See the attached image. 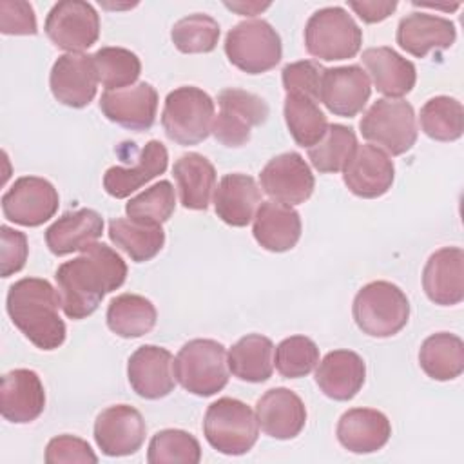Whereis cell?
Segmentation results:
<instances>
[{
	"mask_svg": "<svg viewBox=\"0 0 464 464\" xmlns=\"http://www.w3.org/2000/svg\"><path fill=\"white\" fill-rule=\"evenodd\" d=\"M82 254L56 268L60 306L69 319H85L96 312L102 299L118 290L127 279L121 256L105 243H91Z\"/></svg>",
	"mask_w": 464,
	"mask_h": 464,
	"instance_id": "obj_1",
	"label": "cell"
},
{
	"mask_svg": "<svg viewBox=\"0 0 464 464\" xmlns=\"http://www.w3.org/2000/svg\"><path fill=\"white\" fill-rule=\"evenodd\" d=\"M13 324L40 350H56L65 341V323L58 314V290L40 277H24L9 286L5 299Z\"/></svg>",
	"mask_w": 464,
	"mask_h": 464,
	"instance_id": "obj_2",
	"label": "cell"
},
{
	"mask_svg": "<svg viewBox=\"0 0 464 464\" xmlns=\"http://www.w3.org/2000/svg\"><path fill=\"white\" fill-rule=\"evenodd\" d=\"M353 321L370 337H392L399 334L410 319V301L406 294L390 281H372L364 285L352 304Z\"/></svg>",
	"mask_w": 464,
	"mask_h": 464,
	"instance_id": "obj_3",
	"label": "cell"
},
{
	"mask_svg": "<svg viewBox=\"0 0 464 464\" xmlns=\"http://www.w3.org/2000/svg\"><path fill=\"white\" fill-rule=\"evenodd\" d=\"M227 350L214 339L185 343L174 359V377L192 395L210 397L228 382Z\"/></svg>",
	"mask_w": 464,
	"mask_h": 464,
	"instance_id": "obj_4",
	"label": "cell"
},
{
	"mask_svg": "<svg viewBox=\"0 0 464 464\" xmlns=\"http://www.w3.org/2000/svg\"><path fill=\"white\" fill-rule=\"evenodd\" d=\"M203 435L223 455H245L259 437L256 411L239 399L221 397L205 411Z\"/></svg>",
	"mask_w": 464,
	"mask_h": 464,
	"instance_id": "obj_5",
	"label": "cell"
},
{
	"mask_svg": "<svg viewBox=\"0 0 464 464\" xmlns=\"http://www.w3.org/2000/svg\"><path fill=\"white\" fill-rule=\"evenodd\" d=\"M362 31L343 7L317 9L304 25V47L324 62L353 58L361 51Z\"/></svg>",
	"mask_w": 464,
	"mask_h": 464,
	"instance_id": "obj_6",
	"label": "cell"
},
{
	"mask_svg": "<svg viewBox=\"0 0 464 464\" xmlns=\"http://www.w3.org/2000/svg\"><path fill=\"white\" fill-rule=\"evenodd\" d=\"M214 121V100L199 87L183 85L165 98L161 125L169 140L196 145L208 138Z\"/></svg>",
	"mask_w": 464,
	"mask_h": 464,
	"instance_id": "obj_7",
	"label": "cell"
},
{
	"mask_svg": "<svg viewBox=\"0 0 464 464\" xmlns=\"http://www.w3.org/2000/svg\"><path fill=\"white\" fill-rule=\"evenodd\" d=\"M361 134L379 145L386 154L401 156L417 141V118L410 102L401 98H381L362 114Z\"/></svg>",
	"mask_w": 464,
	"mask_h": 464,
	"instance_id": "obj_8",
	"label": "cell"
},
{
	"mask_svg": "<svg viewBox=\"0 0 464 464\" xmlns=\"http://www.w3.org/2000/svg\"><path fill=\"white\" fill-rule=\"evenodd\" d=\"M225 53L239 71L261 74L279 63L283 56L281 36L266 20H243L227 33Z\"/></svg>",
	"mask_w": 464,
	"mask_h": 464,
	"instance_id": "obj_9",
	"label": "cell"
},
{
	"mask_svg": "<svg viewBox=\"0 0 464 464\" xmlns=\"http://www.w3.org/2000/svg\"><path fill=\"white\" fill-rule=\"evenodd\" d=\"M219 112L212 121L214 138L225 147H243L248 143L252 127L268 120L266 102L248 91L228 87L218 94Z\"/></svg>",
	"mask_w": 464,
	"mask_h": 464,
	"instance_id": "obj_10",
	"label": "cell"
},
{
	"mask_svg": "<svg viewBox=\"0 0 464 464\" xmlns=\"http://www.w3.org/2000/svg\"><path fill=\"white\" fill-rule=\"evenodd\" d=\"M44 29L56 47L83 53L100 38V16L89 2L62 0L47 13Z\"/></svg>",
	"mask_w": 464,
	"mask_h": 464,
	"instance_id": "obj_11",
	"label": "cell"
},
{
	"mask_svg": "<svg viewBox=\"0 0 464 464\" xmlns=\"http://www.w3.org/2000/svg\"><path fill=\"white\" fill-rule=\"evenodd\" d=\"M58 190L38 176H22L2 196L5 219L22 227H40L58 210Z\"/></svg>",
	"mask_w": 464,
	"mask_h": 464,
	"instance_id": "obj_12",
	"label": "cell"
},
{
	"mask_svg": "<svg viewBox=\"0 0 464 464\" xmlns=\"http://www.w3.org/2000/svg\"><path fill=\"white\" fill-rule=\"evenodd\" d=\"M98 71L92 54L65 53L53 63L49 87L53 96L72 109L89 105L98 91Z\"/></svg>",
	"mask_w": 464,
	"mask_h": 464,
	"instance_id": "obj_13",
	"label": "cell"
},
{
	"mask_svg": "<svg viewBox=\"0 0 464 464\" xmlns=\"http://www.w3.org/2000/svg\"><path fill=\"white\" fill-rule=\"evenodd\" d=\"M147 435L143 415L129 404H114L94 420V440L103 455L125 457L136 453Z\"/></svg>",
	"mask_w": 464,
	"mask_h": 464,
	"instance_id": "obj_14",
	"label": "cell"
},
{
	"mask_svg": "<svg viewBox=\"0 0 464 464\" xmlns=\"http://www.w3.org/2000/svg\"><path fill=\"white\" fill-rule=\"evenodd\" d=\"M261 188L272 201L283 205L304 203L315 187L308 163L297 152H285L272 158L259 174Z\"/></svg>",
	"mask_w": 464,
	"mask_h": 464,
	"instance_id": "obj_15",
	"label": "cell"
},
{
	"mask_svg": "<svg viewBox=\"0 0 464 464\" xmlns=\"http://www.w3.org/2000/svg\"><path fill=\"white\" fill-rule=\"evenodd\" d=\"M372 94V82L359 65L330 67L323 71L319 102L335 116H357Z\"/></svg>",
	"mask_w": 464,
	"mask_h": 464,
	"instance_id": "obj_16",
	"label": "cell"
},
{
	"mask_svg": "<svg viewBox=\"0 0 464 464\" xmlns=\"http://www.w3.org/2000/svg\"><path fill=\"white\" fill-rule=\"evenodd\" d=\"M395 178L392 158L379 147L357 145L343 169V181L348 190L359 198L373 199L384 196Z\"/></svg>",
	"mask_w": 464,
	"mask_h": 464,
	"instance_id": "obj_17",
	"label": "cell"
},
{
	"mask_svg": "<svg viewBox=\"0 0 464 464\" xmlns=\"http://www.w3.org/2000/svg\"><path fill=\"white\" fill-rule=\"evenodd\" d=\"M127 379L136 395L143 399L167 397L176 386L172 353L156 344L136 348L127 362Z\"/></svg>",
	"mask_w": 464,
	"mask_h": 464,
	"instance_id": "obj_18",
	"label": "cell"
},
{
	"mask_svg": "<svg viewBox=\"0 0 464 464\" xmlns=\"http://www.w3.org/2000/svg\"><path fill=\"white\" fill-rule=\"evenodd\" d=\"M100 109L107 120L120 127L149 130L156 121L158 92L147 82L118 91H105L100 98Z\"/></svg>",
	"mask_w": 464,
	"mask_h": 464,
	"instance_id": "obj_19",
	"label": "cell"
},
{
	"mask_svg": "<svg viewBox=\"0 0 464 464\" xmlns=\"http://www.w3.org/2000/svg\"><path fill=\"white\" fill-rule=\"evenodd\" d=\"M422 288L428 299L440 306H453L464 299V252L460 246H442L428 257Z\"/></svg>",
	"mask_w": 464,
	"mask_h": 464,
	"instance_id": "obj_20",
	"label": "cell"
},
{
	"mask_svg": "<svg viewBox=\"0 0 464 464\" xmlns=\"http://www.w3.org/2000/svg\"><path fill=\"white\" fill-rule=\"evenodd\" d=\"M45 390L36 372L16 368L2 377L0 413L13 424H27L42 415Z\"/></svg>",
	"mask_w": 464,
	"mask_h": 464,
	"instance_id": "obj_21",
	"label": "cell"
},
{
	"mask_svg": "<svg viewBox=\"0 0 464 464\" xmlns=\"http://www.w3.org/2000/svg\"><path fill=\"white\" fill-rule=\"evenodd\" d=\"M256 419L265 435L288 440L297 437L306 424V408L297 393L288 388H272L256 402Z\"/></svg>",
	"mask_w": 464,
	"mask_h": 464,
	"instance_id": "obj_22",
	"label": "cell"
},
{
	"mask_svg": "<svg viewBox=\"0 0 464 464\" xmlns=\"http://www.w3.org/2000/svg\"><path fill=\"white\" fill-rule=\"evenodd\" d=\"M395 38L401 49L415 58H424L433 49L440 51L451 47L457 38V29L448 18L428 13H410L399 20Z\"/></svg>",
	"mask_w": 464,
	"mask_h": 464,
	"instance_id": "obj_23",
	"label": "cell"
},
{
	"mask_svg": "<svg viewBox=\"0 0 464 464\" xmlns=\"http://www.w3.org/2000/svg\"><path fill=\"white\" fill-rule=\"evenodd\" d=\"M366 379V364L362 357L352 350L328 352L317 362L315 382L319 390L334 401H350L362 388Z\"/></svg>",
	"mask_w": 464,
	"mask_h": 464,
	"instance_id": "obj_24",
	"label": "cell"
},
{
	"mask_svg": "<svg viewBox=\"0 0 464 464\" xmlns=\"http://www.w3.org/2000/svg\"><path fill=\"white\" fill-rule=\"evenodd\" d=\"M337 440L352 453H373L392 437L388 417L373 408H352L337 422Z\"/></svg>",
	"mask_w": 464,
	"mask_h": 464,
	"instance_id": "obj_25",
	"label": "cell"
},
{
	"mask_svg": "<svg viewBox=\"0 0 464 464\" xmlns=\"http://www.w3.org/2000/svg\"><path fill=\"white\" fill-rule=\"evenodd\" d=\"M261 205V188L243 172L225 174L214 190V210L230 227H246Z\"/></svg>",
	"mask_w": 464,
	"mask_h": 464,
	"instance_id": "obj_26",
	"label": "cell"
},
{
	"mask_svg": "<svg viewBox=\"0 0 464 464\" xmlns=\"http://www.w3.org/2000/svg\"><path fill=\"white\" fill-rule=\"evenodd\" d=\"M252 221L256 241L268 252L292 250L301 237V218L290 205L261 201Z\"/></svg>",
	"mask_w": 464,
	"mask_h": 464,
	"instance_id": "obj_27",
	"label": "cell"
},
{
	"mask_svg": "<svg viewBox=\"0 0 464 464\" xmlns=\"http://www.w3.org/2000/svg\"><path fill=\"white\" fill-rule=\"evenodd\" d=\"M361 60L368 69L366 74L372 76V82L381 94L388 98H401L415 87V65L392 47H368L362 51Z\"/></svg>",
	"mask_w": 464,
	"mask_h": 464,
	"instance_id": "obj_28",
	"label": "cell"
},
{
	"mask_svg": "<svg viewBox=\"0 0 464 464\" xmlns=\"http://www.w3.org/2000/svg\"><path fill=\"white\" fill-rule=\"evenodd\" d=\"M169 165V152L158 140H150L140 150L138 163L134 167H109L103 174V188L109 196L123 199L149 183L156 176L163 174Z\"/></svg>",
	"mask_w": 464,
	"mask_h": 464,
	"instance_id": "obj_29",
	"label": "cell"
},
{
	"mask_svg": "<svg viewBox=\"0 0 464 464\" xmlns=\"http://www.w3.org/2000/svg\"><path fill=\"white\" fill-rule=\"evenodd\" d=\"M102 232L103 218L92 208H78L60 216L45 230V243L54 256H67L98 241Z\"/></svg>",
	"mask_w": 464,
	"mask_h": 464,
	"instance_id": "obj_30",
	"label": "cell"
},
{
	"mask_svg": "<svg viewBox=\"0 0 464 464\" xmlns=\"http://www.w3.org/2000/svg\"><path fill=\"white\" fill-rule=\"evenodd\" d=\"M179 201L188 210H207L216 190V169L199 152L179 156L172 167Z\"/></svg>",
	"mask_w": 464,
	"mask_h": 464,
	"instance_id": "obj_31",
	"label": "cell"
},
{
	"mask_svg": "<svg viewBox=\"0 0 464 464\" xmlns=\"http://www.w3.org/2000/svg\"><path fill=\"white\" fill-rule=\"evenodd\" d=\"M274 344L261 334L241 337L227 353L228 370L245 382H265L274 372Z\"/></svg>",
	"mask_w": 464,
	"mask_h": 464,
	"instance_id": "obj_32",
	"label": "cell"
},
{
	"mask_svg": "<svg viewBox=\"0 0 464 464\" xmlns=\"http://www.w3.org/2000/svg\"><path fill=\"white\" fill-rule=\"evenodd\" d=\"M419 364L433 381H451L464 372V343L459 335L439 332L424 339Z\"/></svg>",
	"mask_w": 464,
	"mask_h": 464,
	"instance_id": "obj_33",
	"label": "cell"
},
{
	"mask_svg": "<svg viewBox=\"0 0 464 464\" xmlns=\"http://www.w3.org/2000/svg\"><path fill=\"white\" fill-rule=\"evenodd\" d=\"M107 326L123 339H134L149 334L158 319L156 306L143 295L120 294L107 306Z\"/></svg>",
	"mask_w": 464,
	"mask_h": 464,
	"instance_id": "obj_34",
	"label": "cell"
},
{
	"mask_svg": "<svg viewBox=\"0 0 464 464\" xmlns=\"http://www.w3.org/2000/svg\"><path fill=\"white\" fill-rule=\"evenodd\" d=\"M109 239L132 261L145 263L160 254L165 245L161 225L141 223L130 218H116L109 223Z\"/></svg>",
	"mask_w": 464,
	"mask_h": 464,
	"instance_id": "obj_35",
	"label": "cell"
},
{
	"mask_svg": "<svg viewBox=\"0 0 464 464\" xmlns=\"http://www.w3.org/2000/svg\"><path fill=\"white\" fill-rule=\"evenodd\" d=\"M285 121L299 147H314L326 132L328 120L314 98L288 92L285 98Z\"/></svg>",
	"mask_w": 464,
	"mask_h": 464,
	"instance_id": "obj_36",
	"label": "cell"
},
{
	"mask_svg": "<svg viewBox=\"0 0 464 464\" xmlns=\"http://www.w3.org/2000/svg\"><path fill=\"white\" fill-rule=\"evenodd\" d=\"M422 132L435 141H455L464 130L462 103L451 96L430 98L419 114Z\"/></svg>",
	"mask_w": 464,
	"mask_h": 464,
	"instance_id": "obj_37",
	"label": "cell"
},
{
	"mask_svg": "<svg viewBox=\"0 0 464 464\" xmlns=\"http://www.w3.org/2000/svg\"><path fill=\"white\" fill-rule=\"evenodd\" d=\"M357 145V136L352 127L332 123L328 125L324 136L308 149V160L312 161L314 169L323 174L339 172L344 169Z\"/></svg>",
	"mask_w": 464,
	"mask_h": 464,
	"instance_id": "obj_38",
	"label": "cell"
},
{
	"mask_svg": "<svg viewBox=\"0 0 464 464\" xmlns=\"http://www.w3.org/2000/svg\"><path fill=\"white\" fill-rule=\"evenodd\" d=\"M98 80L105 91H118L136 83L141 72L140 58L123 47H102L94 54Z\"/></svg>",
	"mask_w": 464,
	"mask_h": 464,
	"instance_id": "obj_39",
	"label": "cell"
},
{
	"mask_svg": "<svg viewBox=\"0 0 464 464\" xmlns=\"http://www.w3.org/2000/svg\"><path fill=\"white\" fill-rule=\"evenodd\" d=\"M219 24L203 13L188 14L172 25L170 40L179 53L199 54L216 49L219 40Z\"/></svg>",
	"mask_w": 464,
	"mask_h": 464,
	"instance_id": "obj_40",
	"label": "cell"
},
{
	"mask_svg": "<svg viewBox=\"0 0 464 464\" xmlns=\"http://www.w3.org/2000/svg\"><path fill=\"white\" fill-rule=\"evenodd\" d=\"M176 208V194L170 181L161 179L152 187L145 188L138 196L130 198L125 205V214L130 219L161 225L170 219Z\"/></svg>",
	"mask_w": 464,
	"mask_h": 464,
	"instance_id": "obj_41",
	"label": "cell"
},
{
	"mask_svg": "<svg viewBox=\"0 0 464 464\" xmlns=\"http://www.w3.org/2000/svg\"><path fill=\"white\" fill-rule=\"evenodd\" d=\"M147 460L150 464H198L201 460V446L198 439L185 430H161L152 435L149 442Z\"/></svg>",
	"mask_w": 464,
	"mask_h": 464,
	"instance_id": "obj_42",
	"label": "cell"
},
{
	"mask_svg": "<svg viewBox=\"0 0 464 464\" xmlns=\"http://www.w3.org/2000/svg\"><path fill=\"white\" fill-rule=\"evenodd\" d=\"M319 362V348L306 335H292L276 346L274 366L286 379L308 375Z\"/></svg>",
	"mask_w": 464,
	"mask_h": 464,
	"instance_id": "obj_43",
	"label": "cell"
},
{
	"mask_svg": "<svg viewBox=\"0 0 464 464\" xmlns=\"http://www.w3.org/2000/svg\"><path fill=\"white\" fill-rule=\"evenodd\" d=\"M323 71H324V67L314 60H301V62L285 65L283 72H281V80H283V87H285L286 94L288 92L304 94V96L319 102Z\"/></svg>",
	"mask_w": 464,
	"mask_h": 464,
	"instance_id": "obj_44",
	"label": "cell"
},
{
	"mask_svg": "<svg viewBox=\"0 0 464 464\" xmlns=\"http://www.w3.org/2000/svg\"><path fill=\"white\" fill-rule=\"evenodd\" d=\"M47 464H71V462H98L96 453L87 440L74 435L53 437L45 446Z\"/></svg>",
	"mask_w": 464,
	"mask_h": 464,
	"instance_id": "obj_45",
	"label": "cell"
},
{
	"mask_svg": "<svg viewBox=\"0 0 464 464\" xmlns=\"http://www.w3.org/2000/svg\"><path fill=\"white\" fill-rule=\"evenodd\" d=\"M0 31L4 34L27 36L36 34V14L29 2L24 0H2L0 2Z\"/></svg>",
	"mask_w": 464,
	"mask_h": 464,
	"instance_id": "obj_46",
	"label": "cell"
},
{
	"mask_svg": "<svg viewBox=\"0 0 464 464\" xmlns=\"http://www.w3.org/2000/svg\"><path fill=\"white\" fill-rule=\"evenodd\" d=\"M0 274L2 277H9L16 272H20L25 266L27 256H29V245L27 236L24 232H18L7 225L0 227Z\"/></svg>",
	"mask_w": 464,
	"mask_h": 464,
	"instance_id": "obj_47",
	"label": "cell"
},
{
	"mask_svg": "<svg viewBox=\"0 0 464 464\" xmlns=\"http://www.w3.org/2000/svg\"><path fill=\"white\" fill-rule=\"evenodd\" d=\"M348 7L366 24H377L386 20L395 9L397 2H375V0H362V2H348Z\"/></svg>",
	"mask_w": 464,
	"mask_h": 464,
	"instance_id": "obj_48",
	"label": "cell"
},
{
	"mask_svg": "<svg viewBox=\"0 0 464 464\" xmlns=\"http://www.w3.org/2000/svg\"><path fill=\"white\" fill-rule=\"evenodd\" d=\"M225 7H228V9H232V11L239 13V14L254 16V14H257L259 11L270 7V4H257V2H246V4L237 2V4H230V2H225Z\"/></svg>",
	"mask_w": 464,
	"mask_h": 464,
	"instance_id": "obj_49",
	"label": "cell"
}]
</instances>
